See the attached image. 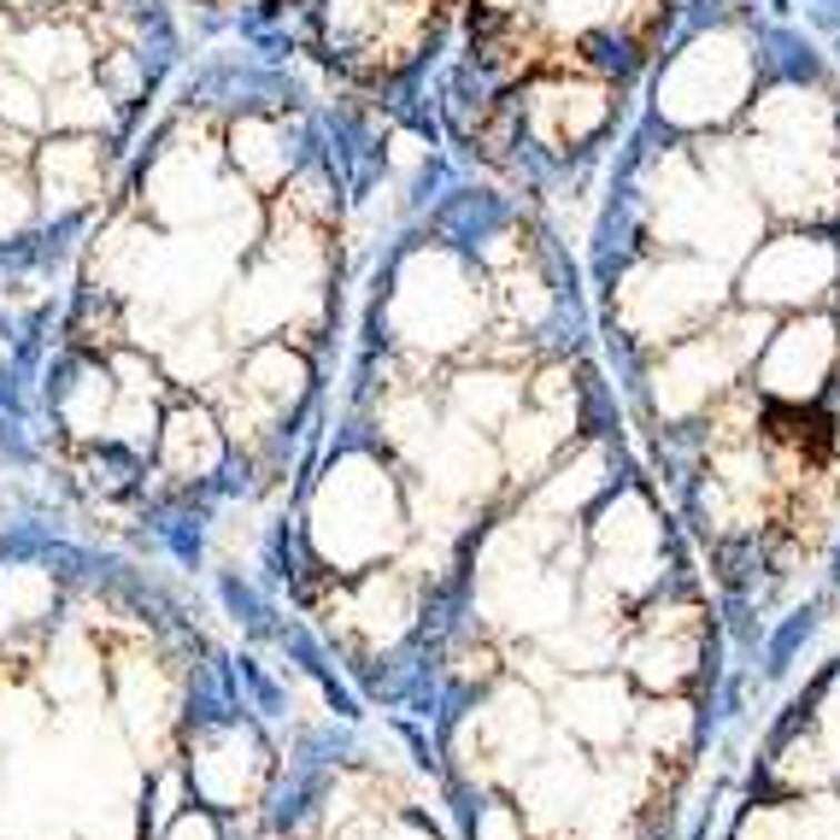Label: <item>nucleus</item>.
<instances>
[{
  "label": "nucleus",
  "instance_id": "19",
  "mask_svg": "<svg viewBox=\"0 0 840 840\" xmlns=\"http://www.w3.org/2000/svg\"><path fill=\"white\" fill-rule=\"evenodd\" d=\"M166 459H171V470H212L218 464V429H212V418H200V412H182V418H171V429H166Z\"/></svg>",
  "mask_w": 840,
  "mask_h": 840
},
{
  "label": "nucleus",
  "instance_id": "1",
  "mask_svg": "<svg viewBox=\"0 0 840 840\" xmlns=\"http://www.w3.org/2000/svg\"><path fill=\"white\" fill-rule=\"evenodd\" d=\"M312 536L336 570H359L400 541V500L371 459H347L330 470L312 506Z\"/></svg>",
  "mask_w": 840,
  "mask_h": 840
},
{
  "label": "nucleus",
  "instance_id": "22",
  "mask_svg": "<svg viewBox=\"0 0 840 840\" xmlns=\"http://www.w3.org/2000/svg\"><path fill=\"white\" fill-rule=\"evenodd\" d=\"M634 729H641L647 752H664V758H676V752L688 747V734H693V717H688V706H682V700H659L652 711H641V717H634Z\"/></svg>",
  "mask_w": 840,
  "mask_h": 840
},
{
  "label": "nucleus",
  "instance_id": "9",
  "mask_svg": "<svg viewBox=\"0 0 840 840\" xmlns=\"http://www.w3.org/2000/svg\"><path fill=\"white\" fill-rule=\"evenodd\" d=\"M700 659V623H693V606H670V611H652L647 629L634 634L629 647V670L641 676L647 688H676L682 676Z\"/></svg>",
  "mask_w": 840,
  "mask_h": 840
},
{
  "label": "nucleus",
  "instance_id": "14",
  "mask_svg": "<svg viewBox=\"0 0 840 840\" xmlns=\"http://www.w3.org/2000/svg\"><path fill=\"white\" fill-rule=\"evenodd\" d=\"M347 611L359 618L364 641L388 647V641H400V634H406V623H412V582H406L400 570H382V577L359 582V593H353V606H347Z\"/></svg>",
  "mask_w": 840,
  "mask_h": 840
},
{
  "label": "nucleus",
  "instance_id": "21",
  "mask_svg": "<svg viewBox=\"0 0 840 840\" xmlns=\"http://www.w3.org/2000/svg\"><path fill=\"white\" fill-rule=\"evenodd\" d=\"M382 429H388V441H394L400 453H423L429 436H436V412H429L423 394H400V400H388Z\"/></svg>",
  "mask_w": 840,
  "mask_h": 840
},
{
  "label": "nucleus",
  "instance_id": "20",
  "mask_svg": "<svg viewBox=\"0 0 840 840\" xmlns=\"http://www.w3.org/2000/svg\"><path fill=\"white\" fill-rule=\"evenodd\" d=\"M552 652H559L570 670H600L611 659V629L600 618H564L552 629Z\"/></svg>",
  "mask_w": 840,
  "mask_h": 840
},
{
  "label": "nucleus",
  "instance_id": "18",
  "mask_svg": "<svg viewBox=\"0 0 840 840\" xmlns=\"http://www.w3.org/2000/svg\"><path fill=\"white\" fill-rule=\"evenodd\" d=\"M453 400H459V412L477 418V423H506L523 406V388L506 371H470V377L453 382Z\"/></svg>",
  "mask_w": 840,
  "mask_h": 840
},
{
  "label": "nucleus",
  "instance_id": "7",
  "mask_svg": "<svg viewBox=\"0 0 840 840\" xmlns=\"http://www.w3.org/2000/svg\"><path fill=\"white\" fill-rule=\"evenodd\" d=\"M834 371V330L823 318H799L788 330H776L764 341V364H758V382L776 400H811L817 388Z\"/></svg>",
  "mask_w": 840,
  "mask_h": 840
},
{
  "label": "nucleus",
  "instance_id": "6",
  "mask_svg": "<svg viewBox=\"0 0 840 840\" xmlns=\"http://www.w3.org/2000/svg\"><path fill=\"white\" fill-rule=\"evenodd\" d=\"M829 282H834V253L823 241H806V236L770 241V248L747 264V300L752 306H806V300L823 294Z\"/></svg>",
  "mask_w": 840,
  "mask_h": 840
},
{
  "label": "nucleus",
  "instance_id": "5",
  "mask_svg": "<svg viewBox=\"0 0 840 840\" xmlns=\"http://www.w3.org/2000/svg\"><path fill=\"white\" fill-rule=\"evenodd\" d=\"M593 547H600V582L611 593H641L659 582L664 564V536L652 523V506L641 494H618L600 523H593Z\"/></svg>",
  "mask_w": 840,
  "mask_h": 840
},
{
  "label": "nucleus",
  "instance_id": "17",
  "mask_svg": "<svg viewBox=\"0 0 840 840\" xmlns=\"http://www.w3.org/2000/svg\"><path fill=\"white\" fill-rule=\"evenodd\" d=\"M600 488H606V459L588 447V453H577L570 464H559V470L541 482L536 511H541V518H570V511H582L593 494H600Z\"/></svg>",
  "mask_w": 840,
  "mask_h": 840
},
{
  "label": "nucleus",
  "instance_id": "13",
  "mask_svg": "<svg viewBox=\"0 0 840 840\" xmlns=\"http://www.w3.org/2000/svg\"><path fill=\"white\" fill-rule=\"evenodd\" d=\"M194 782L207 799H218V806H241L253 788H259V747L253 734L241 729H223L218 741H207V758L194 764Z\"/></svg>",
  "mask_w": 840,
  "mask_h": 840
},
{
  "label": "nucleus",
  "instance_id": "3",
  "mask_svg": "<svg viewBox=\"0 0 840 840\" xmlns=\"http://www.w3.org/2000/svg\"><path fill=\"white\" fill-rule=\"evenodd\" d=\"M477 318H482L477 289H470V277L453 259L423 253L406 264L400 294H394V330L412 347H459L477 330Z\"/></svg>",
  "mask_w": 840,
  "mask_h": 840
},
{
  "label": "nucleus",
  "instance_id": "11",
  "mask_svg": "<svg viewBox=\"0 0 840 840\" xmlns=\"http://www.w3.org/2000/svg\"><path fill=\"white\" fill-rule=\"evenodd\" d=\"M559 717H564L570 734H582V741H593V747H618L634 729L629 688L611 682V676H577V682L559 693Z\"/></svg>",
  "mask_w": 840,
  "mask_h": 840
},
{
  "label": "nucleus",
  "instance_id": "2",
  "mask_svg": "<svg viewBox=\"0 0 840 840\" xmlns=\"http://www.w3.org/2000/svg\"><path fill=\"white\" fill-rule=\"evenodd\" d=\"M764 341H770L764 336V318H734V323H723V330L676 341L670 359L659 364V382H652L659 412L664 418H688V412H700V406H711L717 388L741 371Z\"/></svg>",
  "mask_w": 840,
  "mask_h": 840
},
{
  "label": "nucleus",
  "instance_id": "23",
  "mask_svg": "<svg viewBox=\"0 0 840 840\" xmlns=\"http://www.w3.org/2000/svg\"><path fill=\"white\" fill-rule=\"evenodd\" d=\"M171 364H177V377L207 382V377L223 371V347H218V336H189V341L171 347Z\"/></svg>",
  "mask_w": 840,
  "mask_h": 840
},
{
  "label": "nucleus",
  "instance_id": "27",
  "mask_svg": "<svg viewBox=\"0 0 840 840\" xmlns=\"http://www.w3.org/2000/svg\"><path fill=\"white\" fill-rule=\"evenodd\" d=\"M823 723H829V752H834V764H840V682H834V693H829Z\"/></svg>",
  "mask_w": 840,
  "mask_h": 840
},
{
  "label": "nucleus",
  "instance_id": "12",
  "mask_svg": "<svg viewBox=\"0 0 840 840\" xmlns=\"http://www.w3.org/2000/svg\"><path fill=\"white\" fill-rule=\"evenodd\" d=\"M477 741H482V758L500 770H518L529 752L541 747V711L523 688L500 693L488 711H477Z\"/></svg>",
  "mask_w": 840,
  "mask_h": 840
},
{
  "label": "nucleus",
  "instance_id": "16",
  "mask_svg": "<svg viewBox=\"0 0 840 840\" xmlns=\"http://www.w3.org/2000/svg\"><path fill=\"white\" fill-rule=\"evenodd\" d=\"M306 388V359L289 353V347H259L248 359V371H241V400L259 406V412H289Z\"/></svg>",
  "mask_w": 840,
  "mask_h": 840
},
{
  "label": "nucleus",
  "instance_id": "26",
  "mask_svg": "<svg viewBox=\"0 0 840 840\" xmlns=\"http://www.w3.org/2000/svg\"><path fill=\"white\" fill-rule=\"evenodd\" d=\"M171 840H218V829H212V817H177Z\"/></svg>",
  "mask_w": 840,
  "mask_h": 840
},
{
  "label": "nucleus",
  "instance_id": "4",
  "mask_svg": "<svg viewBox=\"0 0 840 840\" xmlns=\"http://www.w3.org/2000/svg\"><path fill=\"white\" fill-rule=\"evenodd\" d=\"M711 306H717V271L711 264H682V259H664V264L634 271L623 282V294H618L623 323L634 336H647V341L693 330Z\"/></svg>",
  "mask_w": 840,
  "mask_h": 840
},
{
  "label": "nucleus",
  "instance_id": "15",
  "mask_svg": "<svg viewBox=\"0 0 840 840\" xmlns=\"http://www.w3.org/2000/svg\"><path fill=\"white\" fill-rule=\"evenodd\" d=\"M577 412H552V406H529V412L506 418V464L511 470H541L559 459V447L570 441Z\"/></svg>",
  "mask_w": 840,
  "mask_h": 840
},
{
  "label": "nucleus",
  "instance_id": "10",
  "mask_svg": "<svg viewBox=\"0 0 840 840\" xmlns=\"http://www.w3.org/2000/svg\"><path fill=\"white\" fill-rule=\"evenodd\" d=\"M593 799V776L577 758H541L523 770V817L541 829H582Z\"/></svg>",
  "mask_w": 840,
  "mask_h": 840
},
{
  "label": "nucleus",
  "instance_id": "25",
  "mask_svg": "<svg viewBox=\"0 0 840 840\" xmlns=\"http://www.w3.org/2000/svg\"><path fill=\"white\" fill-rule=\"evenodd\" d=\"M477 840H523V817L518 811H488L482 817V829H477Z\"/></svg>",
  "mask_w": 840,
  "mask_h": 840
},
{
  "label": "nucleus",
  "instance_id": "24",
  "mask_svg": "<svg viewBox=\"0 0 840 840\" xmlns=\"http://www.w3.org/2000/svg\"><path fill=\"white\" fill-rule=\"evenodd\" d=\"M341 840H436V834H423L412 823H359V829H347Z\"/></svg>",
  "mask_w": 840,
  "mask_h": 840
},
{
  "label": "nucleus",
  "instance_id": "8",
  "mask_svg": "<svg viewBox=\"0 0 840 840\" xmlns=\"http://www.w3.org/2000/svg\"><path fill=\"white\" fill-rule=\"evenodd\" d=\"M500 477V459H494V447H488L477 429H436L423 447V488H429V500H447V506H470V500H482L488 488H494Z\"/></svg>",
  "mask_w": 840,
  "mask_h": 840
}]
</instances>
